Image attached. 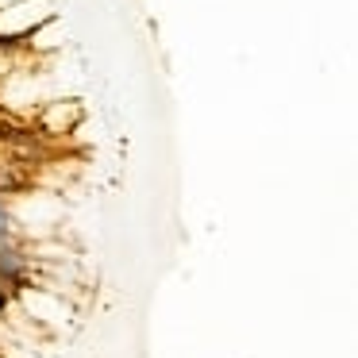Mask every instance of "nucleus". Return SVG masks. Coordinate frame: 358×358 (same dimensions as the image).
<instances>
[{
	"label": "nucleus",
	"mask_w": 358,
	"mask_h": 358,
	"mask_svg": "<svg viewBox=\"0 0 358 358\" xmlns=\"http://www.w3.org/2000/svg\"><path fill=\"white\" fill-rule=\"evenodd\" d=\"M8 232H20V220L12 216V208H8V201L0 197V235H8Z\"/></svg>",
	"instance_id": "obj_1"
}]
</instances>
